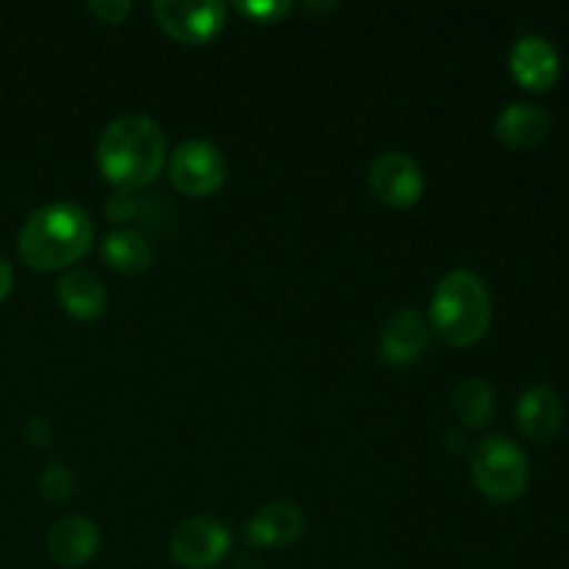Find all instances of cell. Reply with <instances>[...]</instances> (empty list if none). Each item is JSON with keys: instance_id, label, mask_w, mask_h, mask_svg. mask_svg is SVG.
<instances>
[{"instance_id": "52a82bcc", "label": "cell", "mask_w": 569, "mask_h": 569, "mask_svg": "<svg viewBox=\"0 0 569 569\" xmlns=\"http://www.w3.org/2000/svg\"><path fill=\"white\" fill-rule=\"evenodd\" d=\"M153 14L181 44H206L226 26L228 6L222 0H159Z\"/></svg>"}, {"instance_id": "44dd1931", "label": "cell", "mask_w": 569, "mask_h": 569, "mask_svg": "<svg viewBox=\"0 0 569 569\" xmlns=\"http://www.w3.org/2000/svg\"><path fill=\"white\" fill-rule=\"evenodd\" d=\"M89 9H92L103 22H122L131 14L133 6L128 3V0H92Z\"/></svg>"}, {"instance_id": "9a60e30c", "label": "cell", "mask_w": 569, "mask_h": 569, "mask_svg": "<svg viewBox=\"0 0 569 569\" xmlns=\"http://www.w3.org/2000/svg\"><path fill=\"white\" fill-rule=\"evenodd\" d=\"M553 128L548 109H542L539 103H528V100H517L509 103L495 120V133L503 144L517 150L537 148L539 142H545Z\"/></svg>"}, {"instance_id": "4fadbf2b", "label": "cell", "mask_w": 569, "mask_h": 569, "mask_svg": "<svg viewBox=\"0 0 569 569\" xmlns=\"http://www.w3.org/2000/svg\"><path fill=\"white\" fill-rule=\"evenodd\" d=\"M100 531L87 517H64L48 531V553L61 567H83L98 556Z\"/></svg>"}, {"instance_id": "d6986e66", "label": "cell", "mask_w": 569, "mask_h": 569, "mask_svg": "<svg viewBox=\"0 0 569 569\" xmlns=\"http://www.w3.org/2000/svg\"><path fill=\"white\" fill-rule=\"evenodd\" d=\"M289 9H292V3H256V0L237 3L239 14L250 17L253 22H278L281 17L289 14Z\"/></svg>"}, {"instance_id": "8fae6325", "label": "cell", "mask_w": 569, "mask_h": 569, "mask_svg": "<svg viewBox=\"0 0 569 569\" xmlns=\"http://www.w3.org/2000/svg\"><path fill=\"white\" fill-rule=\"evenodd\" d=\"M306 531V515L300 506L289 500H272L264 509L256 511L244 526V539L253 548H287L298 542Z\"/></svg>"}, {"instance_id": "7c38bea8", "label": "cell", "mask_w": 569, "mask_h": 569, "mask_svg": "<svg viewBox=\"0 0 569 569\" xmlns=\"http://www.w3.org/2000/svg\"><path fill=\"white\" fill-rule=\"evenodd\" d=\"M56 300L72 320L94 322L106 315L109 292H106V283L100 281L98 272L70 267L56 283Z\"/></svg>"}, {"instance_id": "7a4b0ae2", "label": "cell", "mask_w": 569, "mask_h": 569, "mask_svg": "<svg viewBox=\"0 0 569 569\" xmlns=\"http://www.w3.org/2000/svg\"><path fill=\"white\" fill-rule=\"evenodd\" d=\"M94 239V222L83 206L72 200L44 203L22 222L17 250L22 264L31 270H61L89 253Z\"/></svg>"}, {"instance_id": "9c48e42d", "label": "cell", "mask_w": 569, "mask_h": 569, "mask_svg": "<svg viewBox=\"0 0 569 569\" xmlns=\"http://www.w3.org/2000/svg\"><path fill=\"white\" fill-rule=\"evenodd\" d=\"M509 70L520 87L531 89V92H548L559 81V50L553 48L550 39L539 37V33H526L511 44Z\"/></svg>"}, {"instance_id": "5bb4252c", "label": "cell", "mask_w": 569, "mask_h": 569, "mask_svg": "<svg viewBox=\"0 0 569 569\" xmlns=\"http://www.w3.org/2000/svg\"><path fill=\"white\" fill-rule=\"evenodd\" d=\"M517 426L522 437L545 445L565 426V403L550 387H531L517 403Z\"/></svg>"}, {"instance_id": "ffe728a7", "label": "cell", "mask_w": 569, "mask_h": 569, "mask_svg": "<svg viewBox=\"0 0 569 569\" xmlns=\"http://www.w3.org/2000/svg\"><path fill=\"white\" fill-rule=\"evenodd\" d=\"M106 214H109L111 222H128L137 217V200L131 198V192L126 189H117L114 194L106 203Z\"/></svg>"}, {"instance_id": "30bf717a", "label": "cell", "mask_w": 569, "mask_h": 569, "mask_svg": "<svg viewBox=\"0 0 569 569\" xmlns=\"http://www.w3.org/2000/svg\"><path fill=\"white\" fill-rule=\"evenodd\" d=\"M431 342V326L417 309H398L378 333V353L389 365H411L420 359Z\"/></svg>"}, {"instance_id": "ba28073f", "label": "cell", "mask_w": 569, "mask_h": 569, "mask_svg": "<svg viewBox=\"0 0 569 569\" xmlns=\"http://www.w3.org/2000/svg\"><path fill=\"white\" fill-rule=\"evenodd\" d=\"M370 189L383 206L409 209L426 192V178H422L420 164L409 153L387 150V153L376 156V161L370 164Z\"/></svg>"}, {"instance_id": "8992f818", "label": "cell", "mask_w": 569, "mask_h": 569, "mask_svg": "<svg viewBox=\"0 0 569 569\" xmlns=\"http://www.w3.org/2000/svg\"><path fill=\"white\" fill-rule=\"evenodd\" d=\"M233 537L226 522L214 517H189L172 531L170 556L183 569H214L228 559Z\"/></svg>"}, {"instance_id": "7402d4cb", "label": "cell", "mask_w": 569, "mask_h": 569, "mask_svg": "<svg viewBox=\"0 0 569 569\" xmlns=\"http://www.w3.org/2000/svg\"><path fill=\"white\" fill-rule=\"evenodd\" d=\"M11 287H14V270H11L9 261L0 256V303L11 295Z\"/></svg>"}, {"instance_id": "3957f363", "label": "cell", "mask_w": 569, "mask_h": 569, "mask_svg": "<svg viewBox=\"0 0 569 569\" xmlns=\"http://www.w3.org/2000/svg\"><path fill=\"white\" fill-rule=\"evenodd\" d=\"M428 326L453 348L481 342L492 326V298L487 283L470 270H450L433 289Z\"/></svg>"}, {"instance_id": "277c9868", "label": "cell", "mask_w": 569, "mask_h": 569, "mask_svg": "<svg viewBox=\"0 0 569 569\" xmlns=\"http://www.w3.org/2000/svg\"><path fill=\"white\" fill-rule=\"evenodd\" d=\"M470 470L478 492L487 495L495 503H509L520 498L531 478L526 450L509 437H487L476 442Z\"/></svg>"}, {"instance_id": "ac0fdd59", "label": "cell", "mask_w": 569, "mask_h": 569, "mask_svg": "<svg viewBox=\"0 0 569 569\" xmlns=\"http://www.w3.org/2000/svg\"><path fill=\"white\" fill-rule=\"evenodd\" d=\"M70 489H72V472L70 467L59 465V461H53V465L42 472V478H39V492H42L48 500H64L67 495H70Z\"/></svg>"}, {"instance_id": "2e32d148", "label": "cell", "mask_w": 569, "mask_h": 569, "mask_svg": "<svg viewBox=\"0 0 569 569\" xmlns=\"http://www.w3.org/2000/svg\"><path fill=\"white\" fill-rule=\"evenodd\" d=\"M100 259L114 272L137 276V272L148 270L150 261H153V244L148 242L144 233L133 231V228H117L100 239Z\"/></svg>"}, {"instance_id": "5b68a950", "label": "cell", "mask_w": 569, "mask_h": 569, "mask_svg": "<svg viewBox=\"0 0 569 569\" xmlns=\"http://www.w3.org/2000/svg\"><path fill=\"white\" fill-rule=\"evenodd\" d=\"M167 176L178 192L189 194V198H206V194L217 192L226 181V156L217 144L206 142V139H187L172 150Z\"/></svg>"}, {"instance_id": "e0dca14e", "label": "cell", "mask_w": 569, "mask_h": 569, "mask_svg": "<svg viewBox=\"0 0 569 569\" xmlns=\"http://www.w3.org/2000/svg\"><path fill=\"white\" fill-rule=\"evenodd\" d=\"M453 411L465 426L481 428L495 415V392L483 378H465L453 389Z\"/></svg>"}, {"instance_id": "6da1fadb", "label": "cell", "mask_w": 569, "mask_h": 569, "mask_svg": "<svg viewBox=\"0 0 569 569\" xmlns=\"http://www.w3.org/2000/svg\"><path fill=\"white\" fill-rule=\"evenodd\" d=\"M167 161V137L148 114H122L103 128L98 142V167L117 189H144L159 178Z\"/></svg>"}, {"instance_id": "603a6c76", "label": "cell", "mask_w": 569, "mask_h": 569, "mask_svg": "<svg viewBox=\"0 0 569 569\" xmlns=\"http://www.w3.org/2000/svg\"><path fill=\"white\" fill-rule=\"evenodd\" d=\"M233 569H264V567H261L253 556H239V559L233 561Z\"/></svg>"}]
</instances>
